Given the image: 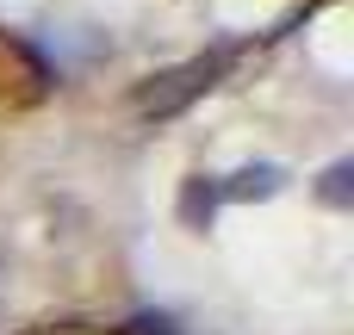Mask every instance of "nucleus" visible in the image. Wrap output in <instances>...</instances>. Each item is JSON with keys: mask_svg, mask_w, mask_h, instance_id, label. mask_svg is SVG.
Returning <instances> with one entry per match:
<instances>
[{"mask_svg": "<svg viewBox=\"0 0 354 335\" xmlns=\"http://www.w3.org/2000/svg\"><path fill=\"white\" fill-rule=\"evenodd\" d=\"M212 81H218V62H212V56L180 62V68H168L156 87H143V93H137V112H143V118H174V112H180L187 99H199Z\"/></svg>", "mask_w": 354, "mask_h": 335, "instance_id": "obj_1", "label": "nucleus"}, {"mask_svg": "<svg viewBox=\"0 0 354 335\" xmlns=\"http://www.w3.org/2000/svg\"><path fill=\"white\" fill-rule=\"evenodd\" d=\"M280 186H286V168H280V162H249V168H236L230 180H218V199L255 205V199H274Z\"/></svg>", "mask_w": 354, "mask_h": 335, "instance_id": "obj_2", "label": "nucleus"}, {"mask_svg": "<svg viewBox=\"0 0 354 335\" xmlns=\"http://www.w3.org/2000/svg\"><path fill=\"white\" fill-rule=\"evenodd\" d=\"M218 180L212 174H187L180 180V224L187 230H212V218H218Z\"/></svg>", "mask_w": 354, "mask_h": 335, "instance_id": "obj_3", "label": "nucleus"}, {"mask_svg": "<svg viewBox=\"0 0 354 335\" xmlns=\"http://www.w3.org/2000/svg\"><path fill=\"white\" fill-rule=\"evenodd\" d=\"M317 199H324V205H336V211H348V205H354V162H330V168H324Z\"/></svg>", "mask_w": 354, "mask_h": 335, "instance_id": "obj_4", "label": "nucleus"}, {"mask_svg": "<svg viewBox=\"0 0 354 335\" xmlns=\"http://www.w3.org/2000/svg\"><path fill=\"white\" fill-rule=\"evenodd\" d=\"M124 335H174V323H168V317H131Z\"/></svg>", "mask_w": 354, "mask_h": 335, "instance_id": "obj_5", "label": "nucleus"}]
</instances>
